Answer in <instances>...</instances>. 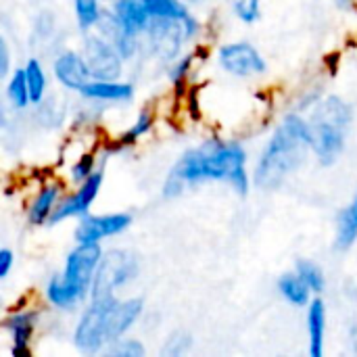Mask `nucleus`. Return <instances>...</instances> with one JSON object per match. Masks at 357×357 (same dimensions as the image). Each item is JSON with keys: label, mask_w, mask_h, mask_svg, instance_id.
Segmentation results:
<instances>
[{"label": "nucleus", "mask_w": 357, "mask_h": 357, "mask_svg": "<svg viewBox=\"0 0 357 357\" xmlns=\"http://www.w3.org/2000/svg\"><path fill=\"white\" fill-rule=\"evenodd\" d=\"M205 182L228 184L236 195L245 197L253 184L247 149L238 140L209 136L201 144L182 153V157L163 180L161 190L165 199H176L186 188Z\"/></svg>", "instance_id": "obj_1"}, {"label": "nucleus", "mask_w": 357, "mask_h": 357, "mask_svg": "<svg viewBox=\"0 0 357 357\" xmlns=\"http://www.w3.org/2000/svg\"><path fill=\"white\" fill-rule=\"evenodd\" d=\"M310 153L312 134L307 115L301 111H289L278 121L255 161L253 186L266 192L282 188L287 180L305 165Z\"/></svg>", "instance_id": "obj_2"}, {"label": "nucleus", "mask_w": 357, "mask_h": 357, "mask_svg": "<svg viewBox=\"0 0 357 357\" xmlns=\"http://www.w3.org/2000/svg\"><path fill=\"white\" fill-rule=\"evenodd\" d=\"M142 314L140 297H90L73 326L71 341L84 356L105 354L111 343L130 335Z\"/></svg>", "instance_id": "obj_3"}, {"label": "nucleus", "mask_w": 357, "mask_h": 357, "mask_svg": "<svg viewBox=\"0 0 357 357\" xmlns=\"http://www.w3.org/2000/svg\"><path fill=\"white\" fill-rule=\"evenodd\" d=\"M105 251L98 243H75L67 253L61 272L50 276L44 284V301L52 310L73 312L86 305L92 297V284Z\"/></svg>", "instance_id": "obj_4"}, {"label": "nucleus", "mask_w": 357, "mask_h": 357, "mask_svg": "<svg viewBox=\"0 0 357 357\" xmlns=\"http://www.w3.org/2000/svg\"><path fill=\"white\" fill-rule=\"evenodd\" d=\"M312 155L320 165H335L347 149L354 130V107L339 94L322 96L307 115Z\"/></svg>", "instance_id": "obj_5"}, {"label": "nucleus", "mask_w": 357, "mask_h": 357, "mask_svg": "<svg viewBox=\"0 0 357 357\" xmlns=\"http://www.w3.org/2000/svg\"><path fill=\"white\" fill-rule=\"evenodd\" d=\"M140 274V261L132 251L126 249H111L105 251L94 284H92V297H117L119 291L130 287Z\"/></svg>", "instance_id": "obj_6"}, {"label": "nucleus", "mask_w": 357, "mask_h": 357, "mask_svg": "<svg viewBox=\"0 0 357 357\" xmlns=\"http://www.w3.org/2000/svg\"><path fill=\"white\" fill-rule=\"evenodd\" d=\"M215 61L224 73L236 79H253L268 73V61L249 40L224 42L215 52Z\"/></svg>", "instance_id": "obj_7"}, {"label": "nucleus", "mask_w": 357, "mask_h": 357, "mask_svg": "<svg viewBox=\"0 0 357 357\" xmlns=\"http://www.w3.org/2000/svg\"><path fill=\"white\" fill-rule=\"evenodd\" d=\"M82 52L92 71V77H96V79H119L121 77L126 59L115 48V44L109 38H105L100 31L86 33Z\"/></svg>", "instance_id": "obj_8"}, {"label": "nucleus", "mask_w": 357, "mask_h": 357, "mask_svg": "<svg viewBox=\"0 0 357 357\" xmlns=\"http://www.w3.org/2000/svg\"><path fill=\"white\" fill-rule=\"evenodd\" d=\"M102 184H105V169L98 167L88 180H84L82 184H75L71 192H65L54 215L50 218V226H59L67 220H73V218L79 220L88 215L90 207L94 205V201L98 199L102 190Z\"/></svg>", "instance_id": "obj_9"}, {"label": "nucleus", "mask_w": 357, "mask_h": 357, "mask_svg": "<svg viewBox=\"0 0 357 357\" xmlns=\"http://www.w3.org/2000/svg\"><path fill=\"white\" fill-rule=\"evenodd\" d=\"M134 218L128 211H113V213H98V215H84L79 218L75 230H73V241L75 243H102L107 238H115L123 234L132 226Z\"/></svg>", "instance_id": "obj_10"}, {"label": "nucleus", "mask_w": 357, "mask_h": 357, "mask_svg": "<svg viewBox=\"0 0 357 357\" xmlns=\"http://www.w3.org/2000/svg\"><path fill=\"white\" fill-rule=\"evenodd\" d=\"M40 324L38 307H17L8 312L2 320V328L8 337L13 356H29L33 335Z\"/></svg>", "instance_id": "obj_11"}, {"label": "nucleus", "mask_w": 357, "mask_h": 357, "mask_svg": "<svg viewBox=\"0 0 357 357\" xmlns=\"http://www.w3.org/2000/svg\"><path fill=\"white\" fill-rule=\"evenodd\" d=\"M65 197V184L56 178H50L46 182H42L36 192L31 195V199L25 205V220L29 226L38 228V226H46L50 224V218L54 215L59 203Z\"/></svg>", "instance_id": "obj_12"}, {"label": "nucleus", "mask_w": 357, "mask_h": 357, "mask_svg": "<svg viewBox=\"0 0 357 357\" xmlns=\"http://www.w3.org/2000/svg\"><path fill=\"white\" fill-rule=\"evenodd\" d=\"M52 75L63 90L77 94L92 79V71L79 50H61L52 61Z\"/></svg>", "instance_id": "obj_13"}, {"label": "nucleus", "mask_w": 357, "mask_h": 357, "mask_svg": "<svg viewBox=\"0 0 357 357\" xmlns=\"http://www.w3.org/2000/svg\"><path fill=\"white\" fill-rule=\"evenodd\" d=\"M82 98L90 100V102H105V105H123L134 100L136 96V88L130 82L119 79H96L92 77L79 92Z\"/></svg>", "instance_id": "obj_14"}, {"label": "nucleus", "mask_w": 357, "mask_h": 357, "mask_svg": "<svg viewBox=\"0 0 357 357\" xmlns=\"http://www.w3.org/2000/svg\"><path fill=\"white\" fill-rule=\"evenodd\" d=\"M305 326H307V351L310 357H322L326 349V303L318 297L305 307Z\"/></svg>", "instance_id": "obj_15"}, {"label": "nucleus", "mask_w": 357, "mask_h": 357, "mask_svg": "<svg viewBox=\"0 0 357 357\" xmlns=\"http://www.w3.org/2000/svg\"><path fill=\"white\" fill-rule=\"evenodd\" d=\"M111 10L115 13L117 21L123 25V29H128L130 33L140 36V38L146 33V29L153 23V17L144 8L142 0H113Z\"/></svg>", "instance_id": "obj_16"}, {"label": "nucleus", "mask_w": 357, "mask_h": 357, "mask_svg": "<svg viewBox=\"0 0 357 357\" xmlns=\"http://www.w3.org/2000/svg\"><path fill=\"white\" fill-rule=\"evenodd\" d=\"M357 243V190L351 201L339 211L335 224V249L349 251Z\"/></svg>", "instance_id": "obj_17"}, {"label": "nucleus", "mask_w": 357, "mask_h": 357, "mask_svg": "<svg viewBox=\"0 0 357 357\" xmlns=\"http://www.w3.org/2000/svg\"><path fill=\"white\" fill-rule=\"evenodd\" d=\"M278 295L291 305V307H307L314 299V291L307 287V282L293 270L278 278L276 282Z\"/></svg>", "instance_id": "obj_18"}, {"label": "nucleus", "mask_w": 357, "mask_h": 357, "mask_svg": "<svg viewBox=\"0 0 357 357\" xmlns=\"http://www.w3.org/2000/svg\"><path fill=\"white\" fill-rule=\"evenodd\" d=\"M144 8L153 21H178V23H197L199 19L190 13L184 0H142Z\"/></svg>", "instance_id": "obj_19"}, {"label": "nucleus", "mask_w": 357, "mask_h": 357, "mask_svg": "<svg viewBox=\"0 0 357 357\" xmlns=\"http://www.w3.org/2000/svg\"><path fill=\"white\" fill-rule=\"evenodd\" d=\"M23 71H25V79L29 88L31 105H42L46 98V90H48V73L42 61L38 56H29L23 65Z\"/></svg>", "instance_id": "obj_20"}, {"label": "nucleus", "mask_w": 357, "mask_h": 357, "mask_svg": "<svg viewBox=\"0 0 357 357\" xmlns=\"http://www.w3.org/2000/svg\"><path fill=\"white\" fill-rule=\"evenodd\" d=\"M155 128V111L151 107L142 109L136 119L121 132V136L117 138V146H134L136 142H140L144 136H149Z\"/></svg>", "instance_id": "obj_21"}, {"label": "nucleus", "mask_w": 357, "mask_h": 357, "mask_svg": "<svg viewBox=\"0 0 357 357\" xmlns=\"http://www.w3.org/2000/svg\"><path fill=\"white\" fill-rule=\"evenodd\" d=\"M6 100L15 111H23L31 105L27 79L23 67H17L8 77H6Z\"/></svg>", "instance_id": "obj_22"}, {"label": "nucleus", "mask_w": 357, "mask_h": 357, "mask_svg": "<svg viewBox=\"0 0 357 357\" xmlns=\"http://www.w3.org/2000/svg\"><path fill=\"white\" fill-rule=\"evenodd\" d=\"M73 13H75L77 27L84 33H88L98 27L105 6H102V0H73Z\"/></svg>", "instance_id": "obj_23"}, {"label": "nucleus", "mask_w": 357, "mask_h": 357, "mask_svg": "<svg viewBox=\"0 0 357 357\" xmlns=\"http://www.w3.org/2000/svg\"><path fill=\"white\" fill-rule=\"evenodd\" d=\"M195 61H197V56H195L192 52H188V54L180 56V59L172 65V69H169V84H172V88L178 92V96H186V92L190 90V88H188V77H190V73H192Z\"/></svg>", "instance_id": "obj_24"}, {"label": "nucleus", "mask_w": 357, "mask_h": 357, "mask_svg": "<svg viewBox=\"0 0 357 357\" xmlns=\"http://www.w3.org/2000/svg\"><path fill=\"white\" fill-rule=\"evenodd\" d=\"M100 165H98V161H96V153L94 151H86V153H79L75 159H73V163L69 165V182L75 186V184H82L84 180H88L96 169H98Z\"/></svg>", "instance_id": "obj_25"}, {"label": "nucleus", "mask_w": 357, "mask_h": 357, "mask_svg": "<svg viewBox=\"0 0 357 357\" xmlns=\"http://www.w3.org/2000/svg\"><path fill=\"white\" fill-rule=\"evenodd\" d=\"M295 272L307 282V287L314 291V295L324 293V289H326V274H324L322 266H318L314 259H299L295 264Z\"/></svg>", "instance_id": "obj_26"}, {"label": "nucleus", "mask_w": 357, "mask_h": 357, "mask_svg": "<svg viewBox=\"0 0 357 357\" xmlns=\"http://www.w3.org/2000/svg\"><path fill=\"white\" fill-rule=\"evenodd\" d=\"M105 356L111 357H144L146 356V347L142 345L140 339L134 337H121L115 343H111L105 351Z\"/></svg>", "instance_id": "obj_27"}, {"label": "nucleus", "mask_w": 357, "mask_h": 357, "mask_svg": "<svg viewBox=\"0 0 357 357\" xmlns=\"http://www.w3.org/2000/svg\"><path fill=\"white\" fill-rule=\"evenodd\" d=\"M232 15L243 25H253L261 19V0H232Z\"/></svg>", "instance_id": "obj_28"}, {"label": "nucleus", "mask_w": 357, "mask_h": 357, "mask_svg": "<svg viewBox=\"0 0 357 357\" xmlns=\"http://www.w3.org/2000/svg\"><path fill=\"white\" fill-rule=\"evenodd\" d=\"M192 347V337L184 331H176L172 333L165 341H163V347H161V356L167 357H182L186 356Z\"/></svg>", "instance_id": "obj_29"}, {"label": "nucleus", "mask_w": 357, "mask_h": 357, "mask_svg": "<svg viewBox=\"0 0 357 357\" xmlns=\"http://www.w3.org/2000/svg\"><path fill=\"white\" fill-rule=\"evenodd\" d=\"M15 264H17V257H15L13 249L2 247V249H0V280H6V278L10 276Z\"/></svg>", "instance_id": "obj_30"}, {"label": "nucleus", "mask_w": 357, "mask_h": 357, "mask_svg": "<svg viewBox=\"0 0 357 357\" xmlns=\"http://www.w3.org/2000/svg\"><path fill=\"white\" fill-rule=\"evenodd\" d=\"M10 46H8V42H6V38L2 36L0 38V77L2 79H6L13 71H10Z\"/></svg>", "instance_id": "obj_31"}, {"label": "nucleus", "mask_w": 357, "mask_h": 357, "mask_svg": "<svg viewBox=\"0 0 357 357\" xmlns=\"http://www.w3.org/2000/svg\"><path fill=\"white\" fill-rule=\"evenodd\" d=\"M188 2H201V0H188Z\"/></svg>", "instance_id": "obj_32"}]
</instances>
